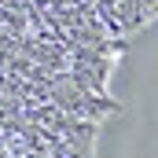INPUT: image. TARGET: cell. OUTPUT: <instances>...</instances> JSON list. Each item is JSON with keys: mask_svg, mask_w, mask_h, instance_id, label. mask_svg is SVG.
<instances>
[{"mask_svg": "<svg viewBox=\"0 0 158 158\" xmlns=\"http://www.w3.org/2000/svg\"><path fill=\"white\" fill-rule=\"evenodd\" d=\"M70 63H77V66H96V70H114V55H103V52H96V48H81L74 44L70 48Z\"/></svg>", "mask_w": 158, "mask_h": 158, "instance_id": "obj_1", "label": "cell"}]
</instances>
